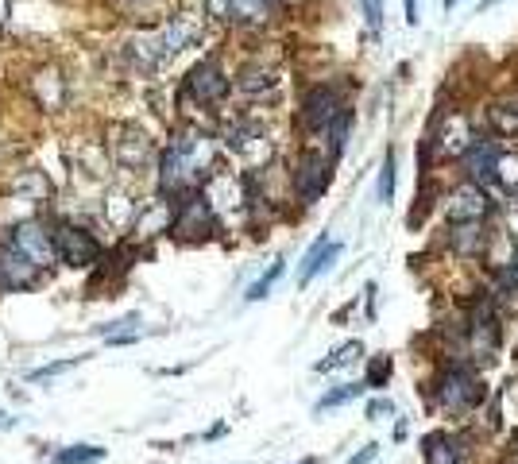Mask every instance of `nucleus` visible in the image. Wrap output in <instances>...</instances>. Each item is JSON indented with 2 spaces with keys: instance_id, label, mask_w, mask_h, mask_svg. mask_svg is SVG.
I'll return each mask as SVG.
<instances>
[{
  "instance_id": "f257e3e1",
  "label": "nucleus",
  "mask_w": 518,
  "mask_h": 464,
  "mask_svg": "<svg viewBox=\"0 0 518 464\" xmlns=\"http://www.w3.org/2000/svg\"><path fill=\"white\" fill-rule=\"evenodd\" d=\"M213 163H217L213 136H205V132H182V136H174L171 147L159 159V190L167 198H182L186 202V198L198 194V186L209 182Z\"/></svg>"
},
{
  "instance_id": "f03ea898",
  "label": "nucleus",
  "mask_w": 518,
  "mask_h": 464,
  "mask_svg": "<svg viewBox=\"0 0 518 464\" xmlns=\"http://www.w3.org/2000/svg\"><path fill=\"white\" fill-rule=\"evenodd\" d=\"M202 39V16L198 12H178L171 16L163 28L155 31H144V35H136V39H128V62L136 66V70H159L163 62H171L178 51H186L190 43H198Z\"/></svg>"
},
{
  "instance_id": "7ed1b4c3",
  "label": "nucleus",
  "mask_w": 518,
  "mask_h": 464,
  "mask_svg": "<svg viewBox=\"0 0 518 464\" xmlns=\"http://www.w3.org/2000/svg\"><path fill=\"white\" fill-rule=\"evenodd\" d=\"M333 182V155H321V151H302L298 163H294V174H290V186L298 194L302 205H314Z\"/></svg>"
},
{
  "instance_id": "20e7f679",
  "label": "nucleus",
  "mask_w": 518,
  "mask_h": 464,
  "mask_svg": "<svg viewBox=\"0 0 518 464\" xmlns=\"http://www.w3.org/2000/svg\"><path fill=\"white\" fill-rule=\"evenodd\" d=\"M437 403L445 414H464V410L484 403V387L468 368H449L437 383Z\"/></svg>"
},
{
  "instance_id": "39448f33",
  "label": "nucleus",
  "mask_w": 518,
  "mask_h": 464,
  "mask_svg": "<svg viewBox=\"0 0 518 464\" xmlns=\"http://www.w3.org/2000/svg\"><path fill=\"white\" fill-rule=\"evenodd\" d=\"M55 248H58V260L66 267H93L101 260V244L97 236L82 225H58L55 229Z\"/></svg>"
},
{
  "instance_id": "423d86ee",
  "label": "nucleus",
  "mask_w": 518,
  "mask_h": 464,
  "mask_svg": "<svg viewBox=\"0 0 518 464\" xmlns=\"http://www.w3.org/2000/svg\"><path fill=\"white\" fill-rule=\"evenodd\" d=\"M225 93H229V74L221 70L217 58H202L186 74V97H194L198 105H217V101H225Z\"/></svg>"
},
{
  "instance_id": "0eeeda50",
  "label": "nucleus",
  "mask_w": 518,
  "mask_h": 464,
  "mask_svg": "<svg viewBox=\"0 0 518 464\" xmlns=\"http://www.w3.org/2000/svg\"><path fill=\"white\" fill-rule=\"evenodd\" d=\"M341 113H345V105H341V93L333 86H314L302 97V124L310 132H329L341 120Z\"/></svg>"
},
{
  "instance_id": "6e6552de",
  "label": "nucleus",
  "mask_w": 518,
  "mask_h": 464,
  "mask_svg": "<svg viewBox=\"0 0 518 464\" xmlns=\"http://www.w3.org/2000/svg\"><path fill=\"white\" fill-rule=\"evenodd\" d=\"M171 232L178 240H205V236L217 232V213L209 209V202H205L202 194H194V198L178 202V217H174Z\"/></svg>"
},
{
  "instance_id": "1a4fd4ad",
  "label": "nucleus",
  "mask_w": 518,
  "mask_h": 464,
  "mask_svg": "<svg viewBox=\"0 0 518 464\" xmlns=\"http://www.w3.org/2000/svg\"><path fill=\"white\" fill-rule=\"evenodd\" d=\"M12 244L28 256L39 271L43 267H51V263L58 260V248H55V232H47V225L43 221H24V225H16L12 229Z\"/></svg>"
},
{
  "instance_id": "9d476101",
  "label": "nucleus",
  "mask_w": 518,
  "mask_h": 464,
  "mask_svg": "<svg viewBox=\"0 0 518 464\" xmlns=\"http://www.w3.org/2000/svg\"><path fill=\"white\" fill-rule=\"evenodd\" d=\"M202 198L209 202V209H213L217 217H225V213H236V209H244V205H248V190H244V182H240V178L213 171L209 174V182L202 186Z\"/></svg>"
},
{
  "instance_id": "9b49d317",
  "label": "nucleus",
  "mask_w": 518,
  "mask_h": 464,
  "mask_svg": "<svg viewBox=\"0 0 518 464\" xmlns=\"http://www.w3.org/2000/svg\"><path fill=\"white\" fill-rule=\"evenodd\" d=\"M205 8L225 24H267L275 16V0H205Z\"/></svg>"
},
{
  "instance_id": "f8f14e48",
  "label": "nucleus",
  "mask_w": 518,
  "mask_h": 464,
  "mask_svg": "<svg viewBox=\"0 0 518 464\" xmlns=\"http://www.w3.org/2000/svg\"><path fill=\"white\" fill-rule=\"evenodd\" d=\"M491 213V198L484 186L476 182H464L453 190L449 198V225H472V221H484Z\"/></svg>"
},
{
  "instance_id": "ddd939ff",
  "label": "nucleus",
  "mask_w": 518,
  "mask_h": 464,
  "mask_svg": "<svg viewBox=\"0 0 518 464\" xmlns=\"http://www.w3.org/2000/svg\"><path fill=\"white\" fill-rule=\"evenodd\" d=\"M225 144H229L236 155H244L252 167H259V163H267V159H271V140H267V132L259 128L256 120H240V124H232L229 136H225Z\"/></svg>"
},
{
  "instance_id": "4468645a",
  "label": "nucleus",
  "mask_w": 518,
  "mask_h": 464,
  "mask_svg": "<svg viewBox=\"0 0 518 464\" xmlns=\"http://www.w3.org/2000/svg\"><path fill=\"white\" fill-rule=\"evenodd\" d=\"M113 155H116V163H120L124 171H144L147 163L155 159V147H151V140H147L140 128L124 124V128L116 132V140H113Z\"/></svg>"
},
{
  "instance_id": "2eb2a0df",
  "label": "nucleus",
  "mask_w": 518,
  "mask_h": 464,
  "mask_svg": "<svg viewBox=\"0 0 518 464\" xmlns=\"http://www.w3.org/2000/svg\"><path fill=\"white\" fill-rule=\"evenodd\" d=\"M35 279H39V267L8 240V244H0V287L4 290H28L35 287Z\"/></svg>"
},
{
  "instance_id": "dca6fc26",
  "label": "nucleus",
  "mask_w": 518,
  "mask_h": 464,
  "mask_svg": "<svg viewBox=\"0 0 518 464\" xmlns=\"http://www.w3.org/2000/svg\"><path fill=\"white\" fill-rule=\"evenodd\" d=\"M499 147L491 144V140H476V144L464 151V174H468V182H476V186H488L499 178Z\"/></svg>"
},
{
  "instance_id": "f3484780",
  "label": "nucleus",
  "mask_w": 518,
  "mask_h": 464,
  "mask_svg": "<svg viewBox=\"0 0 518 464\" xmlns=\"http://www.w3.org/2000/svg\"><path fill=\"white\" fill-rule=\"evenodd\" d=\"M468 337H472V348L476 356H495L499 348V321L491 314V306L484 302L476 314H472V325H468Z\"/></svg>"
},
{
  "instance_id": "a211bd4d",
  "label": "nucleus",
  "mask_w": 518,
  "mask_h": 464,
  "mask_svg": "<svg viewBox=\"0 0 518 464\" xmlns=\"http://www.w3.org/2000/svg\"><path fill=\"white\" fill-rule=\"evenodd\" d=\"M337 256H341V240H329V236L314 240V248H310V252H306V260H302V275H298V283L306 287V283L317 279L321 271H329V267L337 263Z\"/></svg>"
},
{
  "instance_id": "6ab92c4d",
  "label": "nucleus",
  "mask_w": 518,
  "mask_h": 464,
  "mask_svg": "<svg viewBox=\"0 0 518 464\" xmlns=\"http://www.w3.org/2000/svg\"><path fill=\"white\" fill-rule=\"evenodd\" d=\"M31 93H35V101L43 105V109H62V101H66V82L58 78V70H39L35 78H31Z\"/></svg>"
},
{
  "instance_id": "aec40b11",
  "label": "nucleus",
  "mask_w": 518,
  "mask_h": 464,
  "mask_svg": "<svg viewBox=\"0 0 518 464\" xmlns=\"http://www.w3.org/2000/svg\"><path fill=\"white\" fill-rule=\"evenodd\" d=\"M105 221L113 225L116 232H124V229H136V221H140V205L132 202L128 194H109L105 198Z\"/></svg>"
},
{
  "instance_id": "412c9836",
  "label": "nucleus",
  "mask_w": 518,
  "mask_h": 464,
  "mask_svg": "<svg viewBox=\"0 0 518 464\" xmlns=\"http://www.w3.org/2000/svg\"><path fill=\"white\" fill-rule=\"evenodd\" d=\"M174 217H178V209H171V205H163V202L147 205V209H140L136 232H140V236H155V232H167V229H174Z\"/></svg>"
},
{
  "instance_id": "4be33fe9",
  "label": "nucleus",
  "mask_w": 518,
  "mask_h": 464,
  "mask_svg": "<svg viewBox=\"0 0 518 464\" xmlns=\"http://www.w3.org/2000/svg\"><path fill=\"white\" fill-rule=\"evenodd\" d=\"M422 449H426V464H461V449L449 434H430Z\"/></svg>"
},
{
  "instance_id": "5701e85b",
  "label": "nucleus",
  "mask_w": 518,
  "mask_h": 464,
  "mask_svg": "<svg viewBox=\"0 0 518 464\" xmlns=\"http://www.w3.org/2000/svg\"><path fill=\"white\" fill-rule=\"evenodd\" d=\"M364 356V345L360 341H348V345L341 348H333L325 360H317L314 364V372H337V368H348V364H356Z\"/></svg>"
},
{
  "instance_id": "b1692460",
  "label": "nucleus",
  "mask_w": 518,
  "mask_h": 464,
  "mask_svg": "<svg viewBox=\"0 0 518 464\" xmlns=\"http://www.w3.org/2000/svg\"><path fill=\"white\" fill-rule=\"evenodd\" d=\"M275 70H267V66H248L240 78H236V86L244 89V93H267V89H275Z\"/></svg>"
},
{
  "instance_id": "393cba45",
  "label": "nucleus",
  "mask_w": 518,
  "mask_h": 464,
  "mask_svg": "<svg viewBox=\"0 0 518 464\" xmlns=\"http://www.w3.org/2000/svg\"><path fill=\"white\" fill-rule=\"evenodd\" d=\"M47 178L39 171H28V174H20L16 182H12V194H20V198H31V202H43L47 198Z\"/></svg>"
},
{
  "instance_id": "a878e982",
  "label": "nucleus",
  "mask_w": 518,
  "mask_h": 464,
  "mask_svg": "<svg viewBox=\"0 0 518 464\" xmlns=\"http://www.w3.org/2000/svg\"><path fill=\"white\" fill-rule=\"evenodd\" d=\"M453 248L461 252V256H472L480 244H484V232H480V221H472V225H453Z\"/></svg>"
},
{
  "instance_id": "bb28decb",
  "label": "nucleus",
  "mask_w": 518,
  "mask_h": 464,
  "mask_svg": "<svg viewBox=\"0 0 518 464\" xmlns=\"http://www.w3.org/2000/svg\"><path fill=\"white\" fill-rule=\"evenodd\" d=\"M97 461H105V449L101 445H70V449L55 453V464H97Z\"/></svg>"
},
{
  "instance_id": "cd10ccee",
  "label": "nucleus",
  "mask_w": 518,
  "mask_h": 464,
  "mask_svg": "<svg viewBox=\"0 0 518 464\" xmlns=\"http://www.w3.org/2000/svg\"><path fill=\"white\" fill-rule=\"evenodd\" d=\"M364 387H368V383H341V387H333L325 399H317V414H321V410H333V406H345V403H352V399H360V395H364Z\"/></svg>"
},
{
  "instance_id": "c85d7f7f",
  "label": "nucleus",
  "mask_w": 518,
  "mask_h": 464,
  "mask_svg": "<svg viewBox=\"0 0 518 464\" xmlns=\"http://www.w3.org/2000/svg\"><path fill=\"white\" fill-rule=\"evenodd\" d=\"M279 275H283V260H275V263H271V267H267V271L259 275L256 283L248 287V294H244V298H248V302H259V298H267V290H271V287H275V283H279Z\"/></svg>"
},
{
  "instance_id": "c756f323",
  "label": "nucleus",
  "mask_w": 518,
  "mask_h": 464,
  "mask_svg": "<svg viewBox=\"0 0 518 464\" xmlns=\"http://www.w3.org/2000/svg\"><path fill=\"white\" fill-rule=\"evenodd\" d=\"M395 198V155L387 151V159H383V171H379V202L391 205Z\"/></svg>"
},
{
  "instance_id": "7c9ffc66",
  "label": "nucleus",
  "mask_w": 518,
  "mask_h": 464,
  "mask_svg": "<svg viewBox=\"0 0 518 464\" xmlns=\"http://www.w3.org/2000/svg\"><path fill=\"white\" fill-rule=\"evenodd\" d=\"M387 379H391V356H383V352H379V356H372V364H368L364 383H368V387H383Z\"/></svg>"
},
{
  "instance_id": "2f4dec72",
  "label": "nucleus",
  "mask_w": 518,
  "mask_h": 464,
  "mask_svg": "<svg viewBox=\"0 0 518 464\" xmlns=\"http://www.w3.org/2000/svg\"><path fill=\"white\" fill-rule=\"evenodd\" d=\"M116 4H120V8L128 12V16H140V20H151V16L159 12V4H163V0H116Z\"/></svg>"
},
{
  "instance_id": "473e14b6",
  "label": "nucleus",
  "mask_w": 518,
  "mask_h": 464,
  "mask_svg": "<svg viewBox=\"0 0 518 464\" xmlns=\"http://www.w3.org/2000/svg\"><path fill=\"white\" fill-rule=\"evenodd\" d=\"M360 8H364V20H368V28H372V31L383 28V0H360Z\"/></svg>"
},
{
  "instance_id": "72a5a7b5",
  "label": "nucleus",
  "mask_w": 518,
  "mask_h": 464,
  "mask_svg": "<svg viewBox=\"0 0 518 464\" xmlns=\"http://www.w3.org/2000/svg\"><path fill=\"white\" fill-rule=\"evenodd\" d=\"M499 178H503L507 186H518V155H503V159H499Z\"/></svg>"
},
{
  "instance_id": "f704fd0d",
  "label": "nucleus",
  "mask_w": 518,
  "mask_h": 464,
  "mask_svg": "<svg viewBox=\"0 0 518 464\" xmlns=\"http://www.w3.org/2000/svg\"><path fill=\"white\" fill-rule=\"evenodd\" d=\"M74 364H82V356H74V360H62V364H51V368H39V372H31V379H51V376H62V372H70Z\"/></svg>"
},
{
  "instance_id": "c9c22d12",
  "label": "nucleus",
  "mask_w": 518,
  "mask_h": 464,
  "mask_svg": "<svg viewBox=\"0 0 518 464\" xmlns=\"http://www.w3.org/2000/svg\"><path fill=\"white\" fill-rule=\"evenodd\" d=\"M375 457H379V445H375V441H372V445H364V449H360L356 457H348L345 464H372Z\"/></svg>"
},
{
  "instance_id": "e433bc0d",
  "label": "nucleus",
  "mask_w": 518,
  "mask_h": 464,
  "mask_svg": "<svg viewBox=\"0 0 518 464\" xmlns=\"http://www.w3.org/2000/svg\"><path fill=\"white\" fill-rule=\"evenodd\" d=\"M383 414H395V403H391V399H375V403H368V418H383Z\"/></svg>"
},
{
  "instance_id": "4c0bfd02",
  "label": "nucleus",
  "mask_w": 518,
  "mask_h": 464,
  "mask_svg": "<svg viewBox=\"0 0 518 464\" xmlns=\"http://www.w3.org/2000/svg\"><path fill=\"white\" fill-rule=\"evenodd\" d=\"M507 287L518 290V252L511 256V263H507Z\"/></svg>"
},
{
  "instance_id": "58836bf2",
  "label": "nucleus",
  "mask_w": 518,
  "mask_h": 464,
  "mask_svg": "<svg viewBox=\"0 0 518 464\" xmlns=\"http://www.w3.org/2000/svg\"><path fill=\"white\" fill-rule=\"evenodd\" d=\"M406 20L418 24V0H406Z\"/></svg>"
},
{
  "instance_id": "ea45409f",
  "label": "nucleus",
  "mask_w": 518,
  "mask_h": 464,
  "mask_svg": "<svg viewBox=\"0 0 518 464\" xmlns=\"http://www.w3.org/2000/svg\"><path fill=\"white\" fill-rule=\"evenodd\" d=\"M8 12H12V0H0V24L8 20Z\"/></svg>"
},
{
  "instance_id": "a19ab883",
  "label": "nucleus",
  "mask_w": 518,
  "mask_h": 464,
  "mask_svg": "<svg viewBox=\"0 0 518 464\" xmlns=\"http://www.w3.org/2000/svg\"><path fill=\"white\" fill-rule=\"evenodd\" d=\"M453 4H457V0H445V8H453Z\"/></svg>"
},
{
  "instance_id": "79ce46f5",
  "label": "nucleus",
  "mask_w": 518,
  "mask_h": 464,
  "mask_svg": "<svg viewBox=\"0 0 518 464\" xmlns=\"http://www.w3.org/2000/svg\"><path fill=\"white\" fill-rule=\"evenodd\" d=\"M298 464H317V461H298Z\"/></svg>"
}]
</instances>
